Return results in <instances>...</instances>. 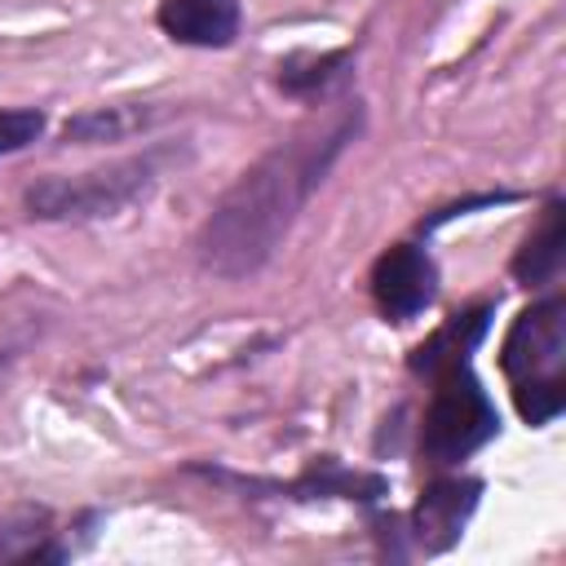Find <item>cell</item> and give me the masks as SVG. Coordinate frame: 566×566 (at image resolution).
<instances>
[{"mask_svg": "<svg viewBox=\"0 0 566 566\" xmlns=\"http://www.w3.org/2000/svg\"><path fill=\"white\" fill-rule=\"evenodd\" d=\"M363 128V102H336L332 111L314 115L305 128H296L287 142H279L270 155H261L212 208V217L199 230V265L217 279H243L256 274L310 195L323 186L340 150Z\"/></svg>", "mask_w": 566, "mask_h": 566, "instance_id": "obj_1", "label": "cell"}, {"mask_svg": "<svg viewBox=\"0 0 566 566\" xmlns=\"http://www.w3.org/2000/svg\"><path fill=\"white\" fill-rule=\"evenodd\" d=\"M500 367L526 424H548L566 407V301L548 296L522 310L504 336Z\"/></svg>", "mask_w": 566, "mask_h": 566, "instance_id": "obj_2", "label": "cell"}, {"mask_svg": "<svg viewBox=\"0 0 566 566\" xmlns=\"http://www.w3.org/2000/svg\"><path fill=\"white\" fill-rule=\"evenodd\" d=\"M164 150H146L133 159H119L111 168H93L80 177H44L27 186L22 203L31 217L44 221H88V217H115L119 208L137 203L159 181Z\"/></svg>", "mask_w": 566, "mask_h": 566, "instance_id": "obj_3", "label": "cell"}, {"mask_svg": "<svg viewBox=\"0 0 566 566\" xmlns=\"http://www.w3.org/2000/svg\"><path fill=\"white\" fill-rule=\"evenodd\" d=\"M433 398L424 411V429H420V455L438 469L469 460L482 442H491L500 433V416L495 402L486 398L482 380L469 371V363H451L433 371Z\"/></svg>", "mask_w": 566, "mask_h": 566, "instance_id": "obj_4", "label": "cell"}, {"mask_svg": "<svg viewBox=\"0 0 566 566\" xmlns=\"http://www.w3.org/2000/svg\"><path fill=\"white\" fill-rule=\"evenodd\" d=\"M438 296V265L416 243H394L371 270V301L385 318L407 323Z\"/></svg>", "mask_w": 566, "mask_h": 566, "instance_id": "obj_5", "label": "cell"}, {"mask_svg": "<svg viewBox=\"0 0 566 566\" xmlns=\"http://www.w3.org/2000/svg\"><path fill=\"white\" fill-rule=\"evenodd\" d=\"M478 491L482 486L473 478H442V482H433L420 495V504L411 509V539H416V548H424V553L451 548L460 539L469 513L478 509Z\"/></svg>", "mask_w": 566, "mask_h": 566, "instance_id": "obj_6", "label": "cell"}, {"mask_svg": "<svg viewBox=\"0 0 566 566\" xmlns=\"http://www.w3.org/2000/svg\"><path fill=\"white\" fill-rule=\"evenodd\" d=\"M159 27L177 44L226 49L239 35V0H159Z\"/></svg>", "mask_w": 566, "mask_h": 566, "instance_id": "obj_7", "label": "cell"}, {"mask_svg": "<svg viewBox=\"0 0 566 566\" xmlns=\"http://www.w3.org/2000/svg\"><path fill=\"white\" fill-rule=\"evenodd\" d=\"M562 261H566V208H562V199H548L539 212V226L522 239V248L513 256V274L526 287H544L562 274Z\"/></svg>", "mask_w": 566, "mask_h": 566, "instance_id": "obj_8", "label": "cell"}, {"mask_svg": "<svg viewBox=\"0 0 566 566\" xmlns=\"http://www.w3.org/2000/svg\"><path fill=\"white\" fill-rule=\"evenodd\" d=\"M486 318H491V310L486 305H478V310H464V314H455V318H447L416 354H411V371H438V367H451V363H469V354H473V345L486 336Z\"/></svg>", "mask_w": 566, "mask_h": 566, "instance_id": "obj_9", "label": "cell"}, {"mask_svg": "<svg viewBox=\"0 0 566 566\" xmlns=\"http://www.w3.org/2000/svg\"><path fill=\"white\" fill-rule=\"evenodd\" d=\"M349 62V49H336V53H323V57H292L279 66V84L287 93H314L323 88L340 66Z\"/></svg>", "mask_w": 566, "mask_h": 566, "instance_id": "obj_10", "label": "cell"}, {"mask_svg": "<svg viewBox=\"0 0 566 566\" xmlns=\"http://www.w3.org/2000/svg\"><path fill=\"white\" fill-rule=\"evenodd\" d=\"M44 133V115L22 106V111H0V155H13L22 146H31Z\"/></svg>", "mask_w": 566, "mask_h": 566, "instance_id": "obj_11", "label": "cell"}]
</instances>
